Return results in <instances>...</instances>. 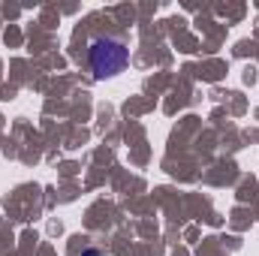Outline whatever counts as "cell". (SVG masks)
<instances>
[{
  "mask_svg": "<svg viewBox=\"0 0 259 256\" xmlns=\"http://www.w3.org/2000/svg\"><path fill=\"white\" fill-rule=\"evenodd\" d=\"M130 64V46L121 36H97L88 46V66L94 78H115Z\"/></svg>",
  "mask_w": 259,
  "mask_h": 256,
  "instance_id": "obj_1",
  "label": "cell"
},
{
  "mask_svg": "<svg viewBox=\"0 0 259 256\" xmlns=\"http://www.w3.org/2000/svg\"><path fill=\"white\" fill-rule=\"evenodd\" d=\"M81 256H97V250H84Z\"/></svg>",
  "mask_w": 259,
  "mask_h": 256,
  "instance_id": "obj_2",
  "label": "cell"
}]
</instances>
